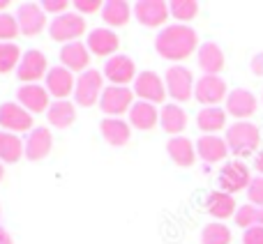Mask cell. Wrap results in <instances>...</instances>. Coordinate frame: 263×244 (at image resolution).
Returning <instances> with one entry per match:
<instances>
[{
	"label": "cell",
	"mask_w": 263,
	"mask_h": 244,
	"mask_svg": "<svg viewBox=\"0 0 263 244\" xmlns=\"http://www.w3.org/2000/svg\"><path fill=\"white\" fill-rule=\"evenodd\" d=\"M205 210H208L210 217L215 219H229L231 214H236V200H233L231 194L227 191H213L205 198Z\"/></svg>",
	"instance_id": "83f0119b"
},
{
	"label": "cell",
	"mask_w": 263,
	"mask_h": 244,
	"mask_svg": "<svg viewBox=\"0 0 263 244\" xmlns=\"http://www.w3.org/2000/svg\"><path fill=\"white\" fill-rule=\"evenodd\" d=\"M0 244H14V240H12V235H9L7 231H5L3 226H0Z\"/></svg>",
	"instance_id": "b9f144b4"
},
{
	"label": "cell",
	"mask_w": 263,
	"mask_h": 244,
	"mask_svg": "<svg viewBox=\"0 0 263 244\" xmlns=\"http://www.w3.org/2000/svg\"><path fill=\"white\" fill-rule=\"evenodd\" d=\"M21 157H26V143L16 134L0 131V161L16 164Z\"/></svg>",
	"instance_id": "f546056e"
},
{
	"label": "cell",
	"mask_w": 263,
	"mask_h": 244,
	"mask_svg": "<svg viewBox=\"0 0 263 244\" xmlns=\"http://www.w3.org/2000/svg\"><path fill=\"white\" fill-rule=\"evenodd\" d=\"M159 122V111L155 104L148 101H134L129 109V125L139 131H150Z\"/></svg>",
	"instance_id": "d4e9b609"
},
{
	"label": "cell",
	"mask_w": 263,
	"mask_h": 244,
	"mask_svg": "<svg viewBox=\"0 0 263 244\" xmlns=\"http://www.w3.org/2000/svg\"><path fill=\"white\" fill-rule=\"evenodd\" d=\"M247 196H250V203L256 208H263V175L252 177L250 187H247Z\"/></svg>",
	"instance_id": "8d00e7d4"
},
{
	"label": "cell",
	"mask_w": 263,
	"mask_h": 244,
	"mask_svg": "<svg viewBox=\"0 0 263 244\" xmlns=\"http://www.w3.org/2000/svg\"><path fill=\"white\" fill-rule=\"evenodd\" d=\"M100 131L106 143L114 145V148H123L132 138V125L123 118H104L100 122Z\"/></svg>",
	"instance_id": "7402d4cb"
},
{
	"label": "cell",
	"mask_w": 263,
	"mask_h": 244,
	"mask_svg": "<svg viewBox=\"0 0 263 244\" xmlns=\"http://www.w3.org/2000/svg\"><path fill=\"white\" fill-rule=\"evenodd\" d=\"M5 177V166H3V161H0V180Z\"/></svg>",
	"instance_id": "f6af8a7d"
},
{
	"label": "cell",
	"mask_w": 263,
	"mask_h": 244,
	"mask_svg": "<svg viewBox=\"0 0 263 244\" xmlns=\"http://www.w3.org/2000/svg\"><path fill=\"white\" fill-rule=\"evenodd\" d=\"M199 46V35L192 26L187 23H171V26H164L162 30L155 37V51L157 55H162L164 60H171L178 63L187 60Z\"/></svg>",
	"instance_id": "6da1fadb"
},
{
	"label": "cell",
	"mask_w": 263,
	"mask_h": 244,
	"mask_svg": "<svg viewBox=\"0 0 263 244\" xmlns=\"http://www.w3.org/2000/svg\"><path fill=\"white\" fill-rule=\"evenodd\" d=\"M252 182L250 168L242 161H229L224 164V168L219 171V187L227 194H238V191L247 189Z\"/></svg>",
	"instance_id": "2e32d148"
},
{
	"label": "cell",
	"mask_w": 263,
	"mask_h": 244,
	"mask_svg": "<svg viewBox=\"0 0 263 244\" xmlns=\"http://www.w3.org/2000/svg\"><path fill=\"white\" fill-rule=\"evenodd\" d=\"M44 88L49 90L51 97H55V99H65V97L74 95V88H77V76H74L67 67L55 65V67H51L49 74H46Z\"/></svg>",
	"instance_id": "9a60e30c"
},
{
	"label": "cell",
	"mask_w": 263,
	"mask_h": 244,
	"mask_svg": "<svg viewBox=\"0 0 263 244\" xmlns=\"http://www.w3.org/2000/svg\"><path fill=\"white\" fill-rule=\"evenodd\" d=\"M256 111V97L252 95L245 88H236V90L229 92L227 97V113L233 115L238 120H245L250 115H254Z\"/></svg>",
	"instance_id": "ffe728a7"
},
{
	"label": "cell",
	"mask_w": 263,
	"mask_h": 244,
	"mask_svg": "<svg viewBox=\"0 0 263 244\" xmlns=\"http://www.w3.org/2000/svg\"><path fill=\"white\" fill-rule=\"evenodd\" d=\"M201 244H231V231L224 223H208L201 233Z\"/></svg>",
	"instance_id": "e575fe53"
},
{
	"label": "cell",
	"mask_w": 263,
	"mask_h": 244,
	"mask_svg": "<svg viewBox=\"0 0 263 244\" xmlns=\"http://www.w3.org/2000/svg\"><path fill=\"white\" fill-rule=\"evenodd\" d=\"M132 12L134 9L125 0H106L104 7H102V18H104L106 28H120L129 21Z\"/></svg>",
	"instance_id": "f1b7e54d"
},
{
	"label": "cell",
	"mask_w": 263,
	"mask_h": 244,
	"mask_svg": "<svg viewBox=\"0 0 263 244\" xmlns=\"http://www.w3.org/2000/svg\"><path fill=\"white\" fill-rule=\"evenodd\" d=\"M23 51L14 42H0V74H9L18 67Z\"/></svg>",
	"instance_id": "1f68e13d"
},
{
	"label": "cell",
	"mask_w": 263,
	"mask_h": 244,
	"mask_svg": "<svg viewBox=\"0 0 263 244\" xmlns=\"http://www.w3.org/2000/svg\"><path fill=\"white\" fill-rule=\"evenodd\" d=\"M74 9L77 14H95V12H102L104 3L102 0H74Z\"/></svg>",
	"instance_id": "74e56055"
},
{
	"label": "cell",
	"mask_w": 263,
	"mask_h": 244,
	"mask_svg": "<svg viewBox=\"0 0 263 244\" xmlns=\"http://www.w3.org/2000/svg\"><path fill=\"white\" fill-rule=\"evenodd\" d=\"M7 7H9L7 0H0V14H5V9H7Z\"/></svg>",
	"instance_id": "ee69618b"
},
{
	"label": "cell",
	"mask_w": 263,
	"mask_h": 244,
	"mask_svg": "<svg viewBox=\"0 0 263 244\" xmlns=\"http://www.w3.org/2000/svg\"><path fill=\"white\" fill-rule=\"evenodd\" d=\"M21 32L16 21V14H0V42H12L16 39V35Z\"/></svg>",
	"instance_id": "d590c367"
},
{
	"label": "cell",
	"mask_w": 263,
	"mask_h": 244,
	"mask_svg": "<svg viewBox=\"0 0 263 244\" xmlns=\"http://www.w3.org/2000/svg\"><path fill=\"white\" fill-rule=\"evenodd\" d=\"M242 244H263V226L247 228L242 235Z\"/></svg>",
	"instance_id": "ab89813d"
},
{
	"label": "cell",
	"mask_w": 263,
	"mask_h": 244,
	"mask_svg": "<svg viewBox=\"0 0 263 244\" xmlns=\"http://www.w3.org/2000/svg\"><path fill=\"white\" fill-rule=\"evenodd\" d=\"M134 95L139 97V101H148V104H162L166 99V86H164V78L159 76L153 69H145V72H139L134 81Z\"/></svg>",
	"instance_id": "52a82bcc"
},
{
	"label": "cell",
	"mask_w": 263,
	"mask_h": 244,
	"mask_svg": "<svg viewBox=\"0 0 263 244\" xmlns=\"http://www.w3.org/2000/svg\"><path fill=\"white\" fill-rule=\"evenodd\" d=\"M26 159L28 161H42L53 148V134L49 127H35L26 136Z\"/></svg>",
	"instance_id": "ac0fdd59"
},
{
	"label": "cell",
	"mask_w": 263,
	"mask_h": 244,
	"mask_svg": "<svg viewBox=\"0 0 263 244\" xmlns=\"http://www.w3.org/2000/svg\"><path fill=\"white\" fill-rule=\"evenodd\" d=\"M256 171H259L261 175H263V152L259 154V157H256Z\"/></svg>",
	"instance_id": "7bdbcfd3"
},
{
	"label": "cell",
	"mask_w": 263,
	"mask_h": 244,
	"mask_svg": "<svg viewBox=\"0 0 263 244\" xmlns=\"http://www.w3.org/2000/svg\"><path fill=\"white\" fill-rule=\"evenodd\" d=\"M168 14H171L168 3H164V0H139V3H134L136 21L145 28H159L162 23H166Z\"/></svg>",
	"instance_id": "5bb4252c"
},
{
	"label": "cell",
	"mask_w": 263,
	"mask_h": 244,
	"mask_svg": "<svg viewBox=\"0 0 263 244\" xmlns=\"http://www.w3.org/2000/svg\"><path fill=\"white\" fill-rule=\"evenodd\" d=\"M194 97L203 106H217L222 99H227V83L219 76H201L196 81Z\"/></svg>",
	"instance_id": "e0dca14e"
},
{
	"label": "cell",
	"mask_w": 263,
	"mask_h": 244,
	"mask_svg": "<svg viewBox=\"0 0 263 244\" xmlns=\"http://www.w3.org/2000/svg\"><path fill=\"white\" fill-rule=\"evenodd\" d=\"M199 67L203 69V76H219V72L224 69V53L215 42H205L199 46Z\"/></svg>",
	"instance_id": "cb8c5ba5"
},
{
	"label": "cell",
	"mask_w": 263,
	"mask_h": 244,
	"mask_svg": "<svg viewBox=\"0 0 263 244\" xmlns=\"http://www.w3.org/2000/svg\"><path fill=\"white\" fill-rule=\"evenodd\" d=\"M166 152L171 161L180 168H190L196 161V143H192L187 136H171L166 143Z\"/></svg>",
	"instance_id": "44dd1931"
},
{
	"label": "cell",
	"mask_w": 263,
	"mask_h": 244,
	"mask_svg": "<svg viewBox=\"0 0 263 244\" xmlns=\"http://www.w3.org/2000/svg\"><path fill=\"white\" fill-rule=\"evenodd\" d=\"M49 97H51L49 90H46L42 83H23L16 90V101L32 115L49 111V106H51Z\"/></svg>",
	"instance_id": "7c38bea8"
},
{
	"label": "cell",
	"mask_w": 263,
	"mask_h": 244,
	"mask_svg": "<svg viewBox=\"0 0 263 244\" xmlns=\"http://www.w3.org/2000/svg\"><path fill=\"white\" fill-rule=\"evenodd\" d=\"M236 223L240 228H254V226H263V208L256 205H242L236 212Z\"/></svg>",
	"instance_id": "d6a6232c"
},
{
	"label": "cell",
	"mask_w": 263,
	"mask_h": 244,
	"mask_svg": "<svg viewBox=\"0 0 263 244\" xmlns=\"http://www.w3.org/2000/svg\"><path fill=\"white\" fill-rule=\"evenodd\" d=\"M60 65L67 67L69 72H88V65H90V51H88L86 42H72V44H65L60 49Z\"/></svg>",
	"instance_id": "d6986e66"
},
{
	"label": "cell",
	"mask_w": 263,
	"mask_h": 244,
	"mask_svg": "<svg viewBox=\"0 0 263 244\" xmlns=\"http://www.w3.org/2000/svg\"><path fill=\"white\" fill-rule=\"evenodd\" d=\"M49 63H46V55L40 49H28L23 51L21 63L16 67V78L23 83H40L42 78H46L49 74Z\"/></svg>",
	"instance_id": "9c48e42d"
},
{
	"label": "cell",
	"mask_w": 263,
	"mask_h": 244,
	"mask_svg": "<svg viewBox=\"0 0 263 244\" xmlns=\"http://www.w3.org/2000/svg\"><path fill=\"white\" fill-rule=\"evenodd\" d=\"M164 86H166V95L173 101H187L194 95V74L185 65H171L164 74Z\"/></svg>",
	"instance_id": "3957f363"
},
{
	"label": "cell",
	"mask_w": 263,
	"mask_h": 244,
	"mask_svg": "<svg viewBox=\"0 0 263 244\" xmlns=\"http://www.w3.org/2000/svg\"><path fill=\"white\" fill-rule=\"evenodd\" d=\"M42 9H44L46 14H55V16H60V14L67 12V0H44V3H40Z\"/></svg>",
	"instance_id": "f35d334b"
},
{
	"label": "cell",
	"mask_w": 263,
	"mask_h": 244,
	"mask_svg": "<svg viewBox=\"0 0 263 244\" xmlns=\"http://www.w3.org/2000/svg\"><path fill=\"white\" fill-rule=\"evenodd\" d=\"M32 120L35 115L28 113L18 101H3L0 104V127L3 131H9V134H30L35 127H32Z\"/></svg>",
	"instance_id": "8992f818"
},
{
	"label": "cell",
	"mask_w": 263,
	"mask_h": 244,
	"mask_svg": "<svg viewBox=\"0 0 263 244\" xmlns=\"http://www.w3.org/2000/svg\"><path fill=\"white\" fill-rule=\"evenodd\" d=\"M196 154H199L205 164L222 161L229 154L227 138H219V136H215V134H203L196 140Z\"/></svg>",
	"instance_id": "603a6c76"
},
{
	"label": "cell",
	"mask_w": 263,
	"mask_h": 244,
	"mask_svg": "<svg viewBox=\"0 0 263 244\" xmlns=\"http://www.w3.org/2000/svg\"><path fill=\"white\" fill-rule=\"evenodd\" d=\"M261 134L252 122L238 120L227 129V145L229 152H233L236 157H250L256 148H259Z\"/></svg>",
	"instance_id": "7a4b0ae2"
},
{
	"label": "cell",
	"mask_w": 263,
	"mask_h": 244,
	"mask_svg": "<svg viewBox=\"0 0 263 244\" xmlns=\"http://www.w3.org/2000/svg\"><path fill=\"white\" fill-rule=\"evenodd\" d=\"M159 125L166 134L180 136L187 127V113L180 109V104H164L159 111Z\"/></svg>",
	"instance_id": "484cf974"
},
{
	"label": "cell",
	"mask_w": 263,
	"mask_h": 244,
	"mask_svg": "<svg viewBox=\"0 0 263 244\" xmlns=\"http://www.w3.org/2000/svg\"><path fill=\"white\" fill-rule=\"evenodd\" d=\"M224 125H227V111L219 106H205L196 115V127L205 134H215V131L224 129Z\"/></svg>",
	"instance_id": "4dcf8cb0"
},
{
	"label": "cell",
	"mask_w": 263,
	"mask_h": 244,
	"mask_svg": "<svg viewBox=\"0 0 263 244\" xmlns=\"http://www.w3.org/2000/svg\"><path fill=\"white\" fill-rule=\"evenodd\" d=\"M104 92V74L97 69H88V72L77 76V88H74V101L79 106H90L100 104V97Z\"/></svg>",
	"instance_id": "5b68a950"
},
{
	"label": "cell",
	"mask_w": 263,
	"mask_h": 244,
	"mask_svg": "<svg viewBox=\"0 0 263 244\" xmlns=\"http://www.w3.org/2000/svg\"><path fill=\"white\" fill-rule=\"evenodd\" d=\"M16 21L21 28V35L35 37L46 28V12L40 3H23L16 7Z\"/></svg>",
	"instance_id": "4fadbf2b"
},
{
	"label": "cell",
	"mask_w": 263,
	"mask_h": 244,
	"mask_svg": "<svg viewBox=\"0 0 263 244\" xmlns=\"http://www.w3.org/2000/svg\"><path fill=\"white\" fill-rule=\"evenodd\" d=\"M134 90L127 86H106L104 92L100 97V109L104 115H123L129 113V109L134 106Z\"/></svg>",
	"instance_id": "ba28073f"
},
{
	"label": "cell",
	"mask_w": 263,
	"mask_h": 244,
	"mask_svg": "<svg viewBox=\"0 0 263 244\" xmlns=\"http://www.w3.org/2000/svg\"><path fill=\"white\" fill-rule=\"evenodd\" d=\"M168 12H171L173 18L187 23V21H192V18H196V14H199V3H196V0H173V3H168Z\"/></svg>",
	"instance_id": "836d02e7"
},
{
	"label": "cell",
	"mask_w": 263,
	"mask_h": 244,
	"mask_svg": "<svg viewBox=\"0 0 263 244\" xmlns=\"http://www.w3.org/2000/svg\"><path fill=\"white\" fill-rule=\"evenodd\" d=\"M106 76V81H109V86H127L129 83L136 81V65L134 60L129 58V55H114V58L104 60V72H102Z\"/></svg>",
	"instance_id": "30bf717a"
},
{
	"label": "cell",
	"mask_w": 263,
	"mask_h": 244,
	"mask_svg": "<svg viewBox=\"0 0 263 244\" xmlns=\"http://www.w3.org/2000/svg\"><path fill=\"white\" fill-rule=\"evenodd\" d=\"M86 32V21H83L81 14L77 12H65L60 16H53V21L49 23V35L53 42L60 44H72L79 42V37Z\"/></svg>",
	"instance_id": "277c9868"
},
{
	"label": "cell",
	"mask_w": 263,
	"mask_h": 244,
	"mask_svg": "<svg viewBox=\"0 0 263 244\" xmlns=\"http://www.w3.org/2000/svg\"><path fill=\"white\" fill-rule=\"evenodd\" d=\"M46 120H49V125L55 127V129H67V127L74 125V120H77V109H74V104L67 99H55V101H51L49 111H46Z\"/></svg>",
	"instance_id": "4316f807"
},
{
	"label": "cell",
	"mask_w": 263,
	"mask_h": 244,
	"mask_svg": "<svg viewBox=\"0 0 263 244\" xmlns=\"http://www.w3.org/2000/svg\"><path fill=\"white\" fill-rule=\"evenodd\" d=\"M86 46L88 51H90L92 55H97V58H114V55H118V46H120V39L118 35H116L111 28H92L90 32H88V39H86Z\"/></svg>",
	"instance_id": "8fae6325"
},
{
	"label": "cell",
	"mask_w": 263,
	"mask_h": 244,
	"mask_svg": "<svg viewBox=\"0 0 263 244\" xmlns=\"http://www.w3.org/2000/svg\"><path fill=\"white\" fill-rule=\"evenodd\" d=\"M252 72H254L256 76H263V53H256L254 58H252Z\"/></svg>",
	"instance_id": "60d3db41"
}]
</instances>
